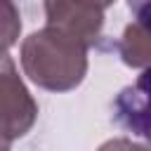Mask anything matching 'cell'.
Listing matches in <instances>:
<instances>
[{"label":"cell","instance_id":"5","mask_svg":"<svg viewBox=\"0 0 151 151\" xmlns=\"http://www.w3.org/2000/svg\"><path fill=\"white\" fill-rule=\"evenodd\" d=\"M116 50L127 66L144 68V71L151 68V35L139 24H130L123 31V38L116 45Z\"/></svg>","mask_w":151,"mask_h":151},{"label":"cell","instance_id":"7","mask_svg":"<svg viewBox=\"0 0 151 151\" xmlns=\"http://www.w3.org/2000/svg\"><path fill=\"white\" fill-rule=\"evenodd\" d=\"M130 12L134 14V24H139L149 35H151V2H130Z\"/></svg>","mask_w":151,"mask_h":151},{"label":"cell","instance_id":"6","mask_svg":"<svg viewBox=\"0 0 151 151\" xmlns=\"http://www.w3.org/2000/svg\"><path fill=\"white\" fill-rule=\"evenodd\" d=\"M0 19H2V47H5V54H7V47L14 45L17 33L21 28L19 14H17V9H14L12 2H2L0 5Z\"/></svg>","mask_w":151,"mask_h":151},{"label":"cell","instance_id":"8","mask_svg":"<svg viewBox=\"0 0 151 151\" xmlns=\"http://www.w3.org/2000/svg\"><path fill=\"white\" fill-rule=\"evenodd\" d=\"M99 151H151V146L132 144L130 139H111V142H106Z\"/></svg>","mask_w":151,"mask_h":151},{"label":"cell","instance_id":"1","mask_svg":"<svg viewBox=\"0 0 151 151\" xmlns=\"http://www.w3.org/2000/svg\"><path fill=\"white\" fill-rule=\"evenodd\" d=\"M87 50L78 38L45 26L21 42V66L38 87L68 92L80 85L87 73Z\"/></svg>","mask_w":151,"mask_h":151},{"label":"cell","instance_id":"2","mask_svg":"<svg viewBox=\"0 0 151 151\" xmlns=\"http://www.w3.org/2000/svg\"><path fill=\"white\" fill-rule=\"evenodd\" d=\"M0 106H2V151H9L12 139L24 137L38 116V104L19 80L9 54H2L0 66Z\"/></svg>","mask_w":151,"mask_h":151},{"label":"cell","instance_id":"4","mask_svg":"<svg viewBox=\"0 0 151 151\" xmlns=\"http://www.w3.org/2000/svg\"><path fill=\"white\" fill-rule=\"evenodd\" d=\"M113 118L123 130L151 142V68L116 94Z\"/></svg>","mask_w":151,"mask_h":151},{"label":"cell","instance_id":"3","mask_svg":"<svg viewBox=\"0 0 151 151\" xmlns=\"http://www.w3.org/2000/svg\"><path fill=\"white\" fill-rule=\"evenodd\" d=\"M106 7L109 5L94 2H45V17L47 26H54L92 47L99 42Z\"/></svg>","mask_w":151,"mask_h":151}]
</instances>
